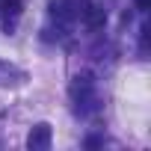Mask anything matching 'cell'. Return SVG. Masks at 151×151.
<instances>
[{"mask_svg":"<svg viewBox=\"0 0 151 151\" xmlns=\"http://www.w3.org/2000/svg\"><path fill=\"white\" fill-rule=\"evenodd\" d=\"M50 15L68 24V21L77 18L80 12H77V3H68V0H53V3H50Z\"/></svg>","mask_w":151,"mask_h":151,"instance_id":"4","label":"cell"},{"mask_svg":"<svg viewBox=\"0 0 151 151\" xmlns=\"http://www.w3.org/2000/svg\"><path fill=\"white\" fill-rule=\"evenodd\" d=\"M50 139H53L50 124H47V122H39V124L30 130V136H27V148H30V151H47V148H50Z\"/></svg>","mask_w":151,"mask_h":151,"instance_id":"2","label":"cell"},{"mask_svg":"<svg viewBox=\"0 0 151 151\" xmlns=\"http://www.w3.org/2000/svg\"><path fill=\"white\" fill-rule=\"evenodd\" d=\"M71 98H74V107H77V113L80 116H89L98 104V95H95V80H92V74L89 71H83V74H77L74 77V83H71Z\"/></svg>","mask_w":151,"mask_h":151,"instance_id":"1","label":"cell"},{"mask_svg":"<svg viewBox=\"0 0 151 151\" xmlns=\"http://www.w3.org/2000/svg\"><path fill=\"white\" fill-rule=\"evenodd\" d=\"M24 80H27V74H24L18 65L0 59V86H18V83H24Z\"/></svg>","mask_w":151,"mask_h":151,"instance_id":"3","label":"cell"},{"mask_svg":"<svg viewBox=\"0 0 151 151\" xmlns=\"http://www.w3.org/2000/svg\"><path fill=\"white\" fill-rule=\"evenodd\" d=\"M133 3H136L139 9H151V0H133Z\"/></svg>","mask_w":151,"mask_h":151,"instance_id":"6","label":"cell"},{"mask_svg":"<svg viewBox=\"0 0 151 151\" xmlns=\"http://www.w3.org/2000/svg\"><path fill=\"white\" fill-rule=\"evenodd\" d=\"M83 18H86V24H89L92 30H98V27H104V24H107V12H104L101 6H95V3H86Z\"/></svg>","mask_w":151,"mask_h":151,"instance_id":"5","label":"cell"}]
</instances>
